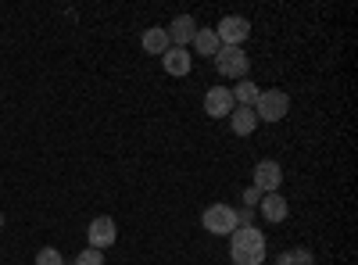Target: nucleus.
<instances>
[{
	"instance_id": "nucleus-19",
	"label": "nucleus",
	"mask_w": 358,
	"mask_h": 265,
	"mask_svg": "<svg viewBox=\"0 0 358 265\" xmlns=\"http://www.w3.org/2000/svg\"><path fill=\"white\" fill-rule=\"evenodd\" d=\"M262 197H265V194H262L258 187H248V190H244V208H255V204H262Z\"/></svg>"
},
{
	"instance_id": "nucleus-14",
	"label": "nucleus",
	"mask_w": 358,
	"mask_h": 265,
	"mask_svg": "<svg viewBox=\"0 0 358 265\" xmlns=\"http://www.w3.org/2000/svg\"><path fill=\"white\" fill-rule=\"evenodd\" d=\"M219 36H215V29H197L194 33V50L201 54V57H215L219 54Z\"/></svg>"
},
{
	"instance_id": "nucleus-9",
	"label": "nucleus",
	"mask_w": 358,
	"mask_h": 265,
	"mask_svg": "<svg viewBox=\"0 0 358 265\" xmlns=\"http://www.w3.org/2000/svg\"><path fill=\"white\" fill-rule=\"evenodd\" d=\"M162 65H165L169 76L183 79V76H190V69H194V54H190L187 47H169V50L162 54Z\"/></svg>"
},
{
	"instance_id": "nucleus-17",
	"label": "nucleus",
	"mask_w": 358,
	"mask_h": 265,
	"mask_svg": "<svg viewBox=\"0 0 358 265\" xmlns=\"http://www.w3.org/2000/svg\"><path fill=\"white\" fill-rule=\"evenodd\" d=\"M36 265H65L62 251H54V248H40L36 251Z\"/></svg>"
},
{
	"instance_id": "nucleus-12",
	"label": "nucleus",
	"mask_w": 358,
	"mask_h": 265,
	"mask_svg": "<svg viewBox=\"0 0 358 265\" xmlns=\"http://www.w3.org/2000/svg\"><path fill=\"white\" fill-rule=\"evenodd\" d=\"M262 215H265L268 222H283V219L290 215L287 197H283V194H265V197H262Z\"/></svg>"
},
{
	"instance_id": "nucleus-16",
	"label": "nucleus",
	"mask_w": 358,
	"mask_h": 265,
	"mask_svg": "<svg viewBox=\"0 0 358 265\" xmlns=\"http://www.w3.org/2000/svg\"><path fill=\"white\" fill-rule=\"evenodd\" d=\"M312 251L308 248H294V251H283L280 255V265H312Z\"/></svg>"
},
{
	"instance_id": "nucleus-5",
	"label": "nucleus",
	"mask_w": 358,
	"mask_h": 265,
	"mask_svg": "<svg viewBox=\"0 0 358 265\" xmlns=\"http://www.w3.org/2000/svg\"><path fill=\"white\" fill-rule=\"evenodd\" d=\"M215 36H219L222 47H244V40L251 36V22L244 15H226L215 25Z\"/></svg>"
},
{
	"instance_id": "nucleus-7",
	"label": "nucleus",
	"mask_w": 358,
	"mask_h": 265,
	"mask_svg": "<svg viewBox=\"0 0 358 265\" xmlns=\"http://www.w3.org/2000/svg\"><path fill=\"white\" fill-rule=\"evenodd\" d=\"M280 183H283V169H280V162L265 158V162L255 165V183H251V187H258L262 194H280Z\"/></svg>"
},
{
	"instance_id": "nucleus-6",
	"label": "nucleus",
	"mask_w": 358,
	"mask_h": 265,
	"mask_svg": "<svg viewBox=\"0 0 358 265\" xmlns=\"http://www.w3.org/2000/svg\"><path fill=\"white\" fill-rule=\"evenodd\" d=\"M86 241H90V248L108 251V248L118 241V226H115V219H111V215H97L94 222H90V229H86Z\"/></svg>"
},
{
	"instance_id": "nucleus-18",
	"label": "nucleus",
	"mask_w": 358,
	"mask_h": 265,
	"mask_svg": "<svg viewBox=\"0 0 358 265\" xmlns=\"http://www.w3.org/2000/svg\"><path fill=\"white\" fill-rule=\"evenodd\" d=\"M76 265H104V251H97V248H86V251H79Z\"/></svg>"
},
{
	"instance_id": "nucleus-15",
	"label": "nucleus",
	"mask_w": 358,
	"mask_h": 265,
	"mask_svg": "<svg viewBox=\"0 0 358 265\" xmlns=\"http://www.w3.org/2000/svg\"><path fill=\"white\" fill-rule=\"evenodd\" d=\"M229 94H233V101L236 104H241V108H255V101H258V86L251 83V79H241V83H236V86H229Z\"/></svg>"
},
{
	"instance_id": "nucleus-4",
	"label": "nucleus",
	"mask_w": 358,
	"mask_h": 265,
	"mask_svg": "<svg viewBox=\"0 0 358 265\" xmlns=\"http://www.w3.org/2000/svg\"><path fill=\"white\" fill-rule=\"evenodd\" d=\"M201 226L208 233H215V237H229L241 222H236V208H229V204H212V208H204Z\"/></svg>"
},
{
	"instance_id": "nucleus-13",
	"label": "nucleus",
	"mask_w": 358,
	"mask_h": 265,
	"mask_svg": "<svg viewBox=\"0 0 358 265\" xmlns=\"http://www.w3.org/2000/svg\"><path fill=\"white\" fill-rule=\"evenodd\" d=\"M140 43H143V50H147V54H158V57L172 47V43H169V33H165V25H151V29L143 33V40H140Z\"/></svg>"
},
{
	"instance_id": "nucleus-10",
	"label": "nucleus",
	"mask_w": 358,
	"mask_h": 265,
	"mask_svg": "<svg viewBox=\"0 0 358 265\" xmlns=\"http://www.w3.org/2000/svg\"><path fill=\"white\" fill-rule=\"evenodd\" d=\"M165 33H169L172 47H190L194 33H197V22H194V15H179V18H172V25L165 29Z\"/></svg>"
},
{
	"instance_id": "nucleus-11",
	"label": "nucleus",
	"mask_w": 358,
	"mask_h": 265,
	"mask_svg": "<svg viewBox=\"0 0 358 265\" xmlns=\"http://www.w3.org/2000/svg\"><path fill=\"white\" fill-rule=\"evenodd\" d=\"M258 126H262V122H258L255 108H241V104H236V108L229 111V129H233L236 136H251Z\"/></svg>"
},
{
	"instance_id": "nucleus-20",
	"label": "nucleus",
	"mask_w": 358,
	"mask_h": 265,
	"mask_svg": "<svg viewBox=\"0 0 358 265\" xmlns=\"http://www.w3.org/2000/svg\"><path fill=\"white\" fill-rule=\"evenodd\" d=\"M0 229H4V215H0Z\"/></svg>"
},
{
	"instance_id": "nucleus-3",
	"label": "nucleus",
	"mask_w": 358,
	"mask_h": 265,
	"mask_svg": "<svg viewBox=\"0 0 358 265\" xmlns=\"http://www.w3.org/2000/svg\"><path fill=\"white\" fill-rule=\"evenodd\" d=\"M248 65H251V57L244 47H219V54H215V69L222 79H244Z\"/></svg>"
},
{
	"instance_id": "nucleus-2",
	"label": "nucleus",
	"mask_w": 358,
	"mask_h": 265,
	"mask_svg": "<svg viewBox=\"0 0 358 265\" xmlns=\"http://www.w3.org/2000/svg\"><path fill=\"white\" fill-rule=\"evenodd\" d=\"M287 111H290V97L283 90H262L255 101L258 122H280V119H287Z\"/></svg>"
},
{
	"instance_id": "nucleus-8",
	"label": "nucleus",
	"mask_w": 358,
	"mask_h": 265,
	"mask_svg": "<svg viewBox=\"0 0 358 265\" xmlns=\"http://www.w3.org/2000/svg\"><path fill=\"white\" fill-rule=\"evenodd\" d=\"M236 108L233 94H229V86H212V90L204 94V115H212V119H229V111Z\"/></svg>"
},
{
	"instance_id": "nucleus-1",
	"label": "nucleus",
	"mask_w": 358,
	"mask_h": 265,
	"mask_svg": "<svg viewBox=\"0 0 358 265\" xmlns=\"http://www.w3.org/2000/svg\"><path fill=\"white\" fill-rule=\"evenodd\" d=\"M229 258H233V265H262L265 262V233L258 226H236L229 233Z\"/></svg>"
}]
</instances>
